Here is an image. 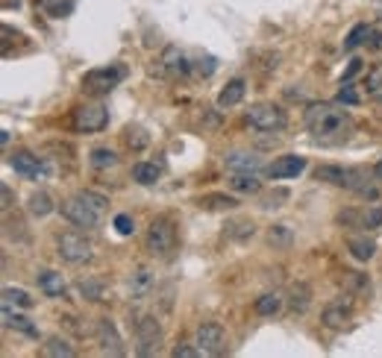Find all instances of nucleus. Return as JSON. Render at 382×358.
<instances>
[{"mask_svg": "<svg viewBox=\"0 0 382 358\" xmlns=\"http://www.w3.org/2000/svg\"><path fill=\"white\" fill-rule=\"evenodd\" d=\"M306 130L312 135L315 144H324V147H336V144H344L353 132V121L350 115L336 106V103H312L306 109Z\"/></svg>", "mask_w": 382, "mask_h": 358, "instance_id": "nucleus-1", "label": "nucleus"}, {"mask_svg": "<svg viewBox=\"0 0 382 358\" xmlns=\"http://www.w3.org/2000/svg\"><path fill=\"white\" fill-rule=\"evenodd\" d=\"M145 250L156 258H171L177 250V229L168 218H156L145 232Z\"/></svg>", "mask_w": 382, "mask_h": 358, "instance_id": "nucleus-2", "label": "nucleus"}, {"mask_svg": "<svg viewBox=\"0 0 382 358\" xmlns=\"http://www.w3.org/2000/svg\"><path fill=\"white\" fill-rule=\"evenodd\" d=\"M247 121L259 132H279V130H285V124H289V117H285V112L277 103H253L247 109Z\"/></svg>", "mask_w": 382, "mask_h": 358, "instance_id": "nucleus-3", "label": "nucleus"}, {"mask_svg": "<svg viewBox=\"0 0 382 358\" xmlns=\"http://www.w3.org/2000/svg\"><path fill=\"white\" fill-rule=\"evenodd\" d=\"M127 77V68L124 65H103V68H94L83 77V88L88 94H109L118 83Z\"/></svg>", "mask_w": 382, "mask_h": 358, "instance_id": "nucleus-4", "label": "nucleus"}, {"mask_svg": "<svg viewBox=\"0 0 382 358\" xmlns=\"http://www.w3.org/2000/svg\"><path fill=\"white\" fill-rule=\"evenodd\" d=\"M56 253L68 261V265H86V261H91V256H94L91 244L77 232H62L56 238Z\"/></svg>", "mask_w": 382, "mask_h": 358, "instance_id": "nucleus-5", "label": "nucleus"}, {"mask_svg": "<svg viewBox=\"0 0 382 358\" xmlns=\"http://www.w3.org/2000/svg\"><path fill=\"white\" fill-rule=\"evenodd\" d=\"M62 218H65L68 223L80 226V229H98L103 214H100V211H94L86 200L71 197V200H65V203H62Z\"/></svg>", "mask_w": 382, "mask_h": 358, "instance_id": "nucleus-6", "label": "nucleus"}, {"mask_svg": "<svg viewBox=\"0 0 382 358\" xmlns=\"http://www.w3.org/2000/svg\"><path fill=\"white\" fill-rule=\"evenodd\" d=\"M162 344V326L156 317H138L135 323V352L138 355H156Z\"/></svg>", "mask_w": 382, "mask_h": 358, "instance_id": "nucleus-7", "label": "nucleus"}, {"mask_svg": "<svg viewBox=\"0 0 382 358\" xmlns=\"http://www.w3.org/2000/svg\"><path fill=\"white\" fill-rule=\"evenodd\" d=\"M106 124H109V112L100 103H86L74 112V130L77 132L91 135V132H100Z\"/></svg>", "mask_w": 382, "mask_h": 358, "instance_id": "nucleus-8", "label": "nucleus"}, {"mask_svg": "<svg viewBox=\"0 0 382 358\" xmlns=\"http://www.w3.org/2000/svg\"><path fill=\"white\" fill-rule=\"evenodd\" d=\"M159 74L171 77V80H185L191 74V62H188V56L180 51L177 44H168L162 51V56H159Z\"/></svg>", "mask_w": 382, "mask_h": 358, "instance_id": "nucleus-9", "label": "nucleus"}, {"mask_svg": "<svg viewBox=\"0 0 382 358\" xmlns=\"http://www.w3.org/2000/svg\"><path fill=\"white\" fill-rule=\"evenodd\" d=\"M350 317H353V294L350 291H347V297L341 294V297L332 300L321 315L324 326H329V329H344L350 323Z\"/></svg>", "mask_w": 382, "mask_h": 358, "instance_id": "nucleus-10", "label": "nucleus"}, {"mask_svg": "<svg viewBox=\"0 0 382 358\" xmlns=\"http://www.w3.org/2000/svg\"><path fill=\"white\" fill-rule=\"evenodd\" d=\"M195 344L203 349V355H218L227 347V335L218 323H200L195 332Z\"/></svg>", "mask_w": 382, "mask_h": 358, "instance_id": "nucleus-11", "label": "nucleus"}, {"mask_svg": "<svg viewBox=\"0 0 382 358\" xmlns=\"http://www.w3.org/2000/svg\"><path fill=\"white\" fill-rule=\"evenodd\" d=\"M9 164H12V171L18 177H24V179H41V174H44L38 156H33L30 150H15L12 159H9Z\"/></svg>", "mask_w": 382, "mask_h": 358, "instance_id": "nucleus-12", "label": "nucleus"}, {"mask_svg": "<svg viewBox=\"0 0 382 358\" xmlns=\"http://www.w3.org/2000/svg\"><path fill=\"white\" fill-rule=\"evenodd\" d=\"M153 285H156V279H153L150 268H135L127 279V294H130V300H145V297H150Z\"/></svg>", "mask_w": 382, "mask_h": 358, "instance_id": "nucleus-13", "label": "nucleus"}, {"mask_svg": "<svg viewBox=\"0 0 382 358\" xmlns=\"http://www.w3.org/2000/svg\"><path fill=\"white\" fill-rule=\"evenodd\" d=\"M98 341H100L103 352H109V355H124L127 352L121 335H118V329H115V323L109 317H100L98 320Z\"/></svg>", "mask_w": 382, "mask_h": 358, "instance_id": "nucleus-14", "label": "nucleus"}, {"mask_svg": "<svg viewBox=\"0 0 382 358\" xmlns=\"http://www.w3.org/2000/svg\"><path fill=\"white\" fill-rule=\"evenodd\" d=\"M306 171V159L303 156H279L271 168H268V174H271V179H294L297 174H303Z\"/></svg>", "mask_w": 382, "mask_h": 358, "instance_id": "nucleus-15", "label": "nucleus"}, {"mask_svg": "<svg viewBox=\"0 0 382 358\" xmlns=\"http://www.w3.org/2000/svg\"><path fill=\"white\" fill-rule=\"evenodd\" d=\"M224 164H227V171H232V174H259L262 171V159L256 153H244V150L229 153L224 159Z\"/></svg>", "mask_w": 382, "mask_h": 358, "instance_id": "nucleus-16", "label": "nucleus"}, {"mask_svg": "<svg viewBox=\"0 0 382 358\" xmlns=\"http://www.w3.org/2000/svg\"><path fill=\"white\" fill-rule=\"evenodd\" d=\"M285 297L282 291H268V294H262L259 300H256V315L259 317H274V315H279L282 312V305H285Z\"/></svg>", "mask_w": 382, "mask_h": 358, "instance_id": "nucleus-17", "label": "nucleus"}, {"mask_svg": "<svg viewBox=\"0 0 382 358\" xmlns=\"http://www.w3.org/2000/svg\"><path fill=\"white\" fill-rule=\"evenodd\" d=\"M309 305H312V288H309V282H294L289 291V308L294 315H303V312H309Z\"/></svg>", "mask_w": 382, "mask_h": 358, "instance_id": "nucleus-18", "label": "nucleus"}, {"mask_svg": "<svg viewBox=\"0 0 382 358\" xmlns=\"http://www.w3.org/2000/svg\"><path fill=\"white\" fill-rule=\"evenodd\" d=\"M244 91H247V83H244V80L227 83V85L221 88V94H218V109H232V106H238V103L244 100Z\"/></svg>", "mask_w": 382, "mask_h": 358, "instance_id": "nucleus-19", "label": "nucleus"}, {"mask_svg": "<svg viewBox=\"0 0 382 358\" xmlns=\"http://www.w3.org/2000/svg\"><path fill=\"white\" fill-rule=\"evenodd\" d=\"M344 291H350L353 297H371L373 285L362 270H344Z\"/></svg>", "mask_w": 382, "mask_h": 358, "instance_id": "nucleus-20", "label": "nucleus"}, {"mask_svg": "<svg viewBox=\"0 0 382 358\" xmlns=\"http://www.w3.org/2000/svg\"><path fill=\"white\" fill-rule=\"evenodd\" d=\"M38 288L47 294V297H65V279H62V273H56V270H41L38 273Z\"/></svg>", "mask_w": 382, "mask_h": 358, "instance_id": "nucleus-21", "label": "nucleus"}, {"mask_svg": "<svg viewBox=\"0 0 382 358\" xmlns=\"http://www.w3.org/2000/svg\"><path fill=\"white\" fill-rule=\"evenodd\" d=\"M197 206L203 211H229V209H238V200L232 194H203L197 197Z\"/></svg>", "mask_w": 382, "mask_h": 358, "instance_id": "nucleus-22", "label": "nucleus"}, {"mask_svg": "<svg viewBox=\"0 0 382 358\" xmlns=\"http://www.w3.org/2000/svg\"><path fill=\"white\" fill-rule=\"evenodd\" d=\"M315 179L344 188L347 185V168H341V164H318V168H315Z\"/></svg>", "mask_w": 382, "mask_h": 358, "instance_id": "nucleus-23", "label": "nucleus"}, {"mask_svg": "<svg viewBox=\"0 0 382 358\" xmlns=\"http://www.w3.org/2000/svg\"><path fill=\"white\" fill-rule=\"evenodd\" d=\"M229 188L238 191V194H259V191H262V179L256 174H232Z\"/></svg>", "mask_w": 382, "mask_h": 358, "instance_id": "nucleus-24", "label": "nucleus"}, {"mask_svg": "<svg viewBox=\"0 0 382 358\" xmlns=\"http://www.w3.org/2000/svg\"><path fill=\"white\" fill-rule=\"evenodd\" d=\"M4 323H6V326H12V329H18V332H24V335H30V338H38V329H36L27 317L15 315L9 302H4Z\"/></svg>", "mask_w": 382, "mask_h": 358, "instance_id": "nucleus-25", "label": "nucleus"}, {"mask_svg": "<svg viewBox=\"0 0 382 358\" xmlns=\"http://www.w3.org/2000/svg\"><path fill=\"white\" fill-rule=\"evenodd\" d=\"M27 209H30L33 218H47L56 206H53V197L47 194V191H36V194L27 200Z\"/></svg>", "mask_w": 382, "mask_h": 358, "instance_id": "nucleus-26", "label": "nucleus"}, {"mask_svg": "<svg viewBox=\"0 0 382 358\" xmlns=\"http://www.w3.org/2000/svg\"><path fill=\"white\" fill-rule=\"evenodd\" d=\"M159 168L153 162H138V164H133V179L138 182V185H156L159 182Z\"/></svg>", "mask_w": 382, "mask_h": 358, "instance_id": "nucleus-27", "label": "nucleus"}, {"mask_svg": "<svg viewBox=\"0 0 382 358\" xmlns=\"http://www.w3.org/2000/svg\"><path fill=\"white\" fill-rule=\"evenodd\" d=\"M291 241H294V235H291V229L285 226V223H277V226L268 229V244H271L274 250H289Z\"/></svg>", "mask_w": 382, "mask_h": 358, "instance_id": "nucleus-28", "label": "nucleus"}, {"mask_svg": "<svg viewBox=\"0 0 382 358\" xmlns=\"http://www.w3.org/2000/svg\"><path fill=\"white\" fill-rule=\"evenodd\" d=\"M88 162H91V168L109 171V168H115V164H118V153L109 150V147H94L91 156H88Z\"/></svg>", "mask_w": 382, "mask_h": 358, "instance_id": "nucleus-29", "label": "nucleus"}, {"mask_svg": "<svg viewBox=\"0 0 382 358\" xmlns=\"http://www.w3.org/2000/svg\"><path fill=\"white\" fill-rule=\"evenodd\" d=\"M365 94L371 100L382 103V65H373L368 70V77H365Z\"/></svg>", "mask_w": 382, "mask_h": 358, "instance_id": "nucleus-30", "label": "nucleus"}, {"mask_svg": "<svg viewBox=\"0 0 382 358\" xmlns=\"http://www.w3.org/2000/svg\"><path fill=\"white\" fill-rule=\"evenodd\" d=\"M253 232H256V223L253 221H232L224 229V235L232 238V241H247V238H253Z\"/></svg>", "mask_w": 382, "mask_h": 358, "instance_id": "nucleus-31", "label": "nucleus"}, {"mask_svg": "<svg viewBox=\"0 0 382 358\" xmlns=\"http://www.w3.org/2000/svg\"><path fill=\"white\" fill-rule=\"evenodd\" d=\"M350 256L353 258H359V261H371L373 258V253H376V244L373 241H368V238H350Z\"/></svg>", "mask_w": 382, "mask_h": 358, "instance_id": "nucleus-32", "label": "nucleus"}, {"mask_svg": "<svg viewBox=\"0 0 382 358\" xmlns=\"http://www.w3.org/2000/svg\"><path fill=\"white\" fill-rule=\"evenodd\" d=\"M124 141H127V147H130V150L141 153V150H148V144H150V135H148L145 130H141V127H127Z\"/></svg>", "mask_w": 382, "mask_h": 358, "instance_id": "nucleus-33", "label": "nucleus"}, {"mask_svg": "<svg viewBox=\"0 0 382 358\" xmlns=\"http://www.w3.org/2000/svg\"><path fill=\"white\" fill-rule=\"evenodd\" d=\"M38 6L51 18H65V15H71V9H74V0H38Z\"/></svg>", "mask_w": 382, "mask_h": 358, "instance_id": "nucleus-34", "label": "nucleus"}, {"mask_svg": "<svg viewBox=\"0 0 382 358\" xmlns=\"http://www.w3.org/2000/svg\"><path fill=\"white\" fill-rule=\"evenodd\" d=\"M77 288H80V294L86 297V300H106V288H103V282H98V279H80L77 282Z\"/></svg>", "mask_w": 382, "mask_h": 358, "instance_id": "nucleus-35", "label": "nucleus"}, {"mask_svg": "<svg viewBox=\"0 0 382 358\" xmlns=\"http://www.w3.org/2000/svg\"><path fill=\"white\" fill-rule=\"evenodd\" d=\"M368 36H373V30L368 27V23H356V27L350 30V36L344 38V51H356V47H362L368 41Z\"/></svg>", "mask_w": 382, "mask_h": 358, "instance_id": "nucleus-36", "label": "nucleus"}, {"mask_svg": "<svg viewBox=\"0 0 382 358\" xmlns=\"http://www.w3.org/2000/svg\"><path fill=\"white\" fill-rule=\"evenodd\" d=\"M44 355H53V358H71V355H74V347H71L65 338H47V344H44Z\"/></svg>", "mask_w": 382, "mask_h": 358, "instance_id": "nucleus-37", "label": "nucleus"}, {"mask_svg": "<svg viewBox=\"0 0 382 358\" xmlns=\"http://www.w3.org/2000/svg\"><path fill=\"white\" fill-rule=\"evenodd\" d=\"M80 200H86L94 211H100V214H106V209H109V197L106 194H100V191H91V188H86V191H80L77 194Z\"/></svg>", "mask_w": 382, "mask_h": 358, "instance_id": "nucleus-38", "label": "nucleus"}, {"mask_svg": "<svg viewBox=\"0 0 382 358\" xmlns=\"http://www.w3.org/2000/svg\"><path fill=\"white\" fill-rule=\"evenodd\" d=\"M4 302H15L21 308H33V297L24 288H4Z\"/></svg>", "mask_w": 382, "mask_h": 358, "instance_id": "nucleus-39", "label": "nucleus"}, {"mask_svg": "<svg viewBox=\"0 0 382 358\" xmlns=\"http://www.w3.org/2000/svg\"><path fill=\"white\" fill-rule=\"evenodd\" d=\"M382 226V206H371L362 211V229H379Z\"/></svg>", "mask_w": 382, "mask_h": 358, "instance_id": "nucleus-40", "label": "nucleus"}, {"mask_svg": "<svg viewBox=\"0 0 382 358\" xmlns=\"http://www.w3.org/2000/svg\"><path fill=\"white\" fill-rule=\"evenodd\" d=\"M115 232L118 235H133L135 232V221L130 218V214H118V218H115Z\"/></svg>", "mask_w": 382, "mask_h": 358, "instance_id": "nucleus-41", "label": "nucleus"}, {"mask_svg": "<svg viewBox=\"0 0 382 358\" xmlns=\"http://www.w3.org/2000/svg\"><path fill=\"white\" fill-rule=\"evenodd\" d=\"M339 103H344V106H356V103H359V94H356V88H353L350 83H341Z\"/></svg>", "mask_w": 382, "mask_h": 358, "instance_id": "nucleus-42", "label": "nucleus"}, {"mask_svg": "<svg viewBox=\"0 0 382 358\" xmlns=\"http://www.w3.org/2000/svg\"><path fill=\"white\" fill-rule=\"evenodd\" d=\"M282 200H289V191H285V188L271 191L268 197H262V206H265V209H277V206H282Z\"/></svg>", "mask_w": 382, "mask_h": 358, "instance_id": "nucleus-43", "label": "nucleus"}, {"mask_svg": "<svg viewBox=\"0 0 382 358\" xmlns=\"http://www.w3.org/2000/svg\"><path fill=\"white\" fill-rule=\"evenodd\" d=\"M200 352H203L200 347H188V344H177V347L171 349L174 358H195V355H200Z\"/></svg>", "mask_w": 382, "mask_h": 358, "instance_id": "nucleus-44", "label": "nucleus"}, {"mask_svg": "<svg viewBox=\"0 0 382 358\" xmlns=\"http://www.w3.org/2000/svg\"><path fill=\"white\" fill-rule=\"evenodd\" d=\"M359 70H362V59H353V62H350V68L344 70V77H341V83H350V80H353L356 74H359Z\"/></svg>", "mask_w": 382, "mask_h": 358, "instance_id": "nucleus-45", "label": "nucleus"}, {"mask_svg": "<svg viewBox=\"0 0 382 358\" xmlns=\"http://www.w3.org/2000/svg\"><path fill=\"white\" fill-rule=\"evenodd\" d=\"M0 191H4V209H9V206H12V191H9V185H4Z\"/></svg>", "mask_w": 382, "mask_h": 358, "instance_id": "nucleus-46", "label": "nucleus"}, {"mask_svg": "<svg viewBox=\"0 0 382 358\" xmlns=\"http://www.w3.org/2000/svg\"><path fill=\"white\" fill-rule=\"evenodd\" d=\"M373 179H376V182H382V159L373 164Z\"/></svg>", "mask_w": 382, "mask_h": 358, "instance_id": "nucleus-47", "label": "nucleus"}]
</instances>
